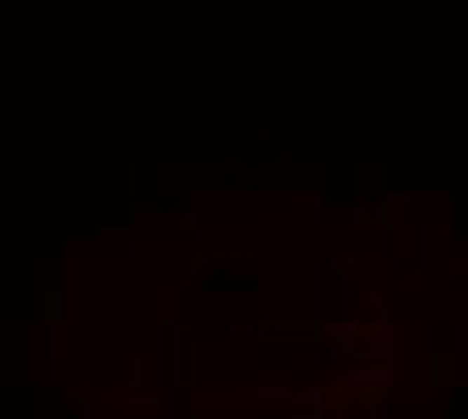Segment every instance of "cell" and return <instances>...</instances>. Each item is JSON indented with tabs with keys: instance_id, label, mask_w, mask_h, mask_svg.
<instances>
[{
	"instance_id": "1",
	"label": "cell",
	"mask_w": 468,
	"mask_h": 419,
	"mask_svg": "<svg viewBox=\"0 0 468 419\" xmlns=\"http://www.w3.org/2000/svg\"><path fill=\"white\" fill-rule=\"evenodd\" d=\"M387 355H392V322H375L371 327V343H368V359L375 363H387Z\"/></svg>"
},
{
	"instance_id": "2",
	"label": "cell",
	"mask_w": 468,
	"mask_h": 419,
	"mask_svg": "<svg viewBox=\"0 0 468 419\" xmlns=\"http://www.w3.org/2000/svg\"><path fill=\"white\" fill-rule=\"evenodd\" d=\"M343 383L347 387H387L392 383V371L387 367H375V371H352V375H347V379H343Z\"/></svg>"
},
{
	"instance_id": "3",
	"label": "cell",
	"mask_w": 468,
	"mask_h": 419,
	"mask_svg": "<svg viewBox=\"0 0 468 419\" xmlns=\"http://www.w3.org/2000/svg\"><path fill=\"white\" fill-rule=\"evenodd\" d=\"M432 395H436V387H396L392 399L396 403H424V399H432Z\"/></svg>"
},
{
	"instance_id": "4",
	"label": "cell",
	"mask_w": 468,
	"mask_h": 419,
	"mask_svg": "<svg viewBox=\"0 0 468 419\" xmlns=\"http://www.w3.org/2000/svg\"><path fill=\"white\" fill-rule=\"evenodd\" d=\"M331 335H343V343H347V335H355L352 322H343V327H331Z\"/></svg>"
}]
</instances>
